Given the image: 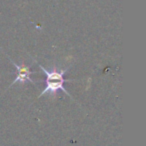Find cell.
Instances as JSON below:
<instances>
[{"label":"cell","instance_id":"obj_1","mask_svg":"<svg viewBox=\"0 0 146 146\" xmlns=\"http://www.w3.org/2000/svg\"><path fill=\"white\" fill-rule=\"evenodd\" d=\"M38 66L47 76L46 87L41 91V93L39 94L38 98L42 97V95L48 94V95L51 96L52 99L54 100L55 98H56L57 92H58L59 90L63 91L65 94H67L69 97H71V95L68 93V91H67V90L64 88V86H63V84H64L65 81H68V80H65L64 78H63V76H64L65 73L68 71L69 67L68 68H64V69H58L56 65H53L51 70H47V69H45L42 65L38 64Z\"/></svg>","mask_w":146,"mask_h":146},{"label":"cell","instance_id":"obj_2","mask_svg":"<svg viewBox=\"0 0 146 146\" xmlns=\"http://www.w3.org/2000/svg\"><path fill=\"white\" fill-rule=\"evenodd\" d=\"M9 60H10L11 62L13 63V65H14L15 68H16V70H17L16 78H15L14 81H13L12 83L10 84V86L14 85L15 83L25 84V83H26V81L31 82V83L35 85V82L30 78V75L32 74V72L30 71L31 65H29V66H26V65H24L23 63L21 65H18V64H16V63H15L13 60H11L10 58H9Z\"/></svg>","mask_w":146,"mask_h":146}]
</instances>
